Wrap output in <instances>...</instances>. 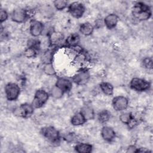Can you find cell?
Instances as JSON below:
<instances>
[{"label": "cell", "mask_w": 153, "mask_h": 153, "mask_svg": "<svg viewBox=\"0 0 153 153\" xmlns=\"http://www.w3.org/2000/svg\"><path fill=\"white\" fill-rule=\"evenodd\" d=\"M20 91L19 85L14 82H9L4 87L5 95L9 101L16 100L20 94Z\"/></svg>", "instance_id": "277c9868"}, {"label": "cell", "mask_w": 153, "mask_h": 153, "mask_svg": "<svg viewBox=\"0 0 153 153\" xmlns=\"http://www.w3.org/2000/svg\"><path fill=\"white\" fill-rule=\"evenodd\" d=\"M8 18V14L7 11L4 9H1L0 11V22L2 24L3 22H5Z\"/></svg>", "instance_id": "4dcf8cb0"}, {"label": "cell", "mask_w": 153, "mask_h": 153, "mask_svg": "<svg viewBox=\"0 0 153 153\" xmlns=\"http://www.w3.org/2000/svg\"><path fill=\"white\" fill-rule=\"evenodd\" d=\"M34 109L35 108L32 103H25L21 104L19 106L14 109V114L22 118H27L30 117L33 114Z\"/></svg>", "instance_id": "52a82bcc"}, {"label": "cell", "mask_w": 153, "mask_h": 153, "mask_svg": "<svg viewBox=\"0 0 153 153\" xmlns=\"http://www.w3.org/2000/svg\"><path fill=\"white\" fill-rule=\"evenodd\" d=\"M64 40V35L60 32L53 31L48 35V41L50 44L53 45H57L61 44Z\"/></svg>", "instance_id": "2e32d148"}, {"label": "cell", "mask_w": 153, "mask_h": 153, "mask_svg": "<svg viewBox=\"0 0 153 153\" xmlns=\"http://www.w3.org/2000/svg\"><path fill=\"white\" fill-rule=\"evenodd\" d=\"M80 36L77 33L70 34L65 39V44L68 48H72L79 45Z\"/></svg>", "instance_id": "e0dca14e"}, {"label": "cell", "mask_w": 153, "mask_h": 153, "mask_svg": "<svg viewBox=\"0 0 153 153\" xmlns=\"http://www.w3.org/2000/svg\"><path fill=\"white\" fill-rule=\"evenodd\" d=\"M43 71L46 75L49 76H54L56 74V71L54 68L53 63L44 65L43 68Z\"/></svg>", "instance_id": "83f0119b"}, {"label": "cell", "mask_w": 153, "mask_h": 153, "mask_svg": "<svg viewBox=\"0 0 153 153\" xmlns=\"http://www.w3.org/2000/svg\"><path fill=\"white\" fill-rule=\"evenodd\" d=\"M100 90L106 96H112L114 93V87L108 82L103 81L99 85Z\"/></svg>", "instance_id": "603a6c76"}, {"label": "cell", "mask_w": 153, "mask_h": 153, "mask_svg": "<svg viewBox=\"0 0 153 153\" xmlns=\"http://www.w3.org/2000/svg\"><path fill=\"white\" fill-rule=\"evenodd\" d=\"M100 135L102 139L106 142H112L116 136L115 130L109 126H103L100 131Z\"/></svg>", "instance_id": "4fadbf2b"}, {"label": "cell", "mask_w": 153, "mask_h": 153, "mask_svg": "<svg viewBox=\"0 0 153 153\" xmlns=\"http://www.w3.org/2000/svg\"><path fill=\"white\" fill-rule=\"evenodd\" d=\"M28 17L29 14L27 10L22 8L14 9L11 13V20L17 23H24Z\"/></svg>", "instance_id": "30bf717a"}, {"label": "cell", "mask_w": 153, "mask_h": 153, "mask_svg": "<svg viewBox=\"0 0 153 153\" xmlns=\"http://www.w3.org/2000/svg\"><path fill=\"white\" fill-rule=\"evenodd\" d=\"M112 106L116 111H124L128 106V100L123 96H115L112 100Z\"/></svg>", "instance_id": "9c48e42d"}, {"label": "cell", "mask_w": 153, "mask_h": 153, "mask_svg": "<svg viewBox=\"0 0 153 153\" xmlns=\"http://www.w3.org/2000/svg\"><path fill=\"white\" fill-rule=\"evenodd\" d=\"M87 61V57L86 54L83 52H80L74 56V62L75 64L79 65H82Z\"/></svg>", "instance_id": "d4e9b609"}, {"label": "cell", "mask_w": 153, "mask_h": 153, "mask_svg": "<svg viewBox=\"0 0 153 153\" xmlns=\"http://www.w3.org/2000/svg\"><path fill=\"white\" fill-rule=\"evenodd\" d=\"M64 92L59 87L54 85L50 90V95L54 99H59L62 97L64 94Z\"/></svg>", "instance_id": "484cf974"}, {"label": "cell", "mask_w": 153, "mask_h": 153, "mask_svg": "<svg viewBox=\"0 0 153 153\" xmlns=\"http://www.w3.org/2000/svg\"><path fill=\"white\" fill-rule=\"evenodd\" d=\"M42 136L52 143H58L60 140V134L57 129L51 126H45L41 129Z\"/></svg>", "instance_id": "7a4b0ae2"}, {"label": "cell", "mask_w": 153, "mask_h": 153, "mask_svg": "<svg viewBox=\"0 0 153 153\" xmlns=\"http://www.w3.org/2000/svg\"><path fill=\"white\" fill-rule=\"evenodd\" d=\"M80 112L83 115L87 121L91 120L94 118L95 113L93 108L89 105H84L81 109Z\"/></svg>", "instance_id": "44dd1931"}, {"label": "cell", "mask_w": 153, "mask_h": 153, "mask_svg": "<svg viewBox=\"0 0 153 153\" xmlns=\"http://www.w3.org/2000/svg\"><path fill=\"white\" fill-rule=\"evenodd\" d=\"M120 120L124 124L127 125L130 128L133 127L137 124V121L130 112L122 113L119 117Z\"/></svg>", "instance_id": "5bb4252c"}, {"label": "cell", "mask_w": 153, "mask_h": 153, "mask_svg": "<svg viewBox=\"0 0 153 153\" xmlns=\"http://www.w3.org/2000/svg\"><path fill=\"white\" fill-rule=\"evenodd\" d=\"M54 57V51L52 50H47L45 51L41 56V60L44 65L53 63Z\"/></svg>", "instance_id": "7402d4cb"}, {"label": "cell", "mask_w": 153, "mask_h": 153, "mask_svg": "<svg viewBox=\"0 0 153 153\" xmlns=\"http://www.w3.org/2000/svg\"><path fill=\"white\" fill-rule=\"evenodd\" d=\"M86 121L87 120L81 112H78L75 114L71 118V123L74 126H82Z\"/></svg>", "instance_id": "ffe728a7"}, {"label": "cell", "mask_w": 153, "mask_h": 153, "mask_svg": "<svg viewBox=\"0 0 153 153\" xmlns=\"http://www.w3.org/2000/svg\"><path fill=\"white\" fill-rule=\"evenodd\" d=\"M38 51L39 50L34 48L27 47L24 51V55L27 58H33L37 55V53Z\"/></svg>", "instance_id": "f1b7e54d"}, {"label": "cell", "mask_w": 153, "mask_h": 153, "mask_svg": "<svg viewBox=\"0 0 153 153\" xmlns=\"http://www.w3.org/2000/svg\"><path fill=\"white\" fill-rule=\"evenodd\" d=\"M111 118V112L106 109L102 110L97 114V120L100 123H107Z\"/></svg>", "instance_id": "cb8c5ba5"}, {"label": "cell", "mask_w": 153, "mask_h": 153, "mask_svg": "<svg viewBox=\"0 0 153 153\" xmlns=\"http://www.w3.org/2000/svg\"><path fill=\"white\" fill-rule=\"evenodd\" d=\"M131 14L136 20L145 21L151 18L152 10L150 6L145 2H137L132 7Z\"/></svg>", "instance_id": "6da1fadb"}, {"label": "cell", "mask_w": 153, "mask_h": 153, "mask_svg": "<svg viewBox=\"0 0 153 153\" xmlns=\"http://www.w3.org/2000/svg\"><path fill=\"white\" fill-rule=\"evenodd\" d=\"M74 149L79 153H90L93 151V146L88 143L80 142L75 145Z\"/></svg>", "instance_id": "d6986e66"}, {"label": "cell", "mask_w": 153, "mask_h": 153, "mask_svg": "<svg viewBox=\"0 0 153 153\" xmlns=\"http://www.w3.org/2000/svg\"><path fill=\"white\" fill-rule=\"evenodd\" d=\"M44 25L38 20H33L30 23L29 32L30 35L35 38L39 36L44 32Z\"/></svg>", "instance_id": "8fae6325"}, {"label": "cell", "mask_w": 153, "mask_h": 153, "mask_svg": "<svg viewBox=\"0 0 153 153\" xmlns=\"http://www.w3.org/2000/svg\"><path fill=\"white\" fill-rule=\"evenodd\" d=\"M119 21L118 16L114 14L111 13L108 14L103 19L104 25L109 29H112L116 27Z\"/></svg>", "instance_id": "9a60e30c"}, {"label": "cell", "mask_w": 153, "mask_h": 153, "mask_svg": "<svg viewBox=\"0 0 153 153\" xmlns=\"http://www.w3.org/2000/svg\"><path fill=\"white\" fill-rule=\"evenodd\" d=\"M64 140L68 142H72L76 139V135L73 133H69L64 136Z\"/></svg>", "instance_id": "1f68e13d"}, {"label": "cell", "mask_w": 153, "mask_h": 153, "mask_svg": "<svg viewBox=\"0 0 153 153\" xmlns=\"http://www.w3.org/2000/svg\"><path fill=\"white\" fill-rule=\"evenodd\" d=\"M55 85L60 88L65 93L70 91L72 88V81L64 76H59L57 78Z\"/></svg>", "instance_id": "7c38bea8"}, {"label": "cell", "mask_w": 153, "mask_h": 153, "mask_svg": "<svg viewBox=\"0 0 153 153\" xmlns=\"http://www.w3.org/2000/svg\"><path fill=\"white\" fill-rule=\"evenodd\" d=\"M151 83L148 81L138 77L132 78L130 82V88L137 92L148 91L151 88Z\"/></svg>", "instance_id": "3957f363"}, {"label": "cell", "mask_w": 153, "mask_h": 153, "mask_svg": "<svg viewBox=\"0 0 153 153\" xmlns=\"http://www.w3.org/2000/svg\"><path fill=\"white\" fill-rule=\"evenodd\" d=\"M68 11L73 17L79 19L83 16L85 11V7L82 2L75 1L68 5Z\"/></svg>", "instance_id": "8992f818"}, {"label": "cell", "mask_w": 153, "mask_h": 153, "mask_svg": "<svg viewBox=\"0 0 153 153\" xmlns=\"http://www.w3.org/2000/svg\"><path fill=\"white\" fill-rule=\"evenodd\" d=\"M142 65L143 66L148 69V70H151L153 68V64H152V59L151 57H145L143 60H142Z\"/></svg>", "instance_id": "f546056e"}, {"label": "cell", "mask_w": 153, "mask_h": 153, "mask_svg": "<svg viewBox=\"0 0 153 153\" xmlns=\"http://www.w3.org/2000/svg\"><path fill=\"white\" fill-rule=\"evenodd\" d=\"M68 2L64 0H56L53 1V5L54 8L58 11H62L64 9L68 8Z\"/></svg>", "instance_id": "4316f807"}, {"label": "cell", "mask_w": 153, "mask_h": 153, "mask_svg": "<svg viewBox=\"0 0 153 153\" xmlns=\"http://www.w3.org/2000/svg\"><path fill=\"white\" fill-rule=\"evenodd\" d=\"M90 77V75L87 69L82 68L72 76L71 80L72 82L78 85H82L88 81Z\"/></svg>", "instance_id": "ba28073f"}, {"label": "cell", "mask_w": 153, "mask_h": 153, "mask_svg": "<svg viewBox=\"0 0 153 153\" xmlns=\"http://www.w3.org/2000/svg\"><path fill=\"white\" fill-rule=\"evenodd\" d=\"M94 27L90 22H84L81 23L79 27V32L84 36H90L91 35L94 31Z\"/></svg>", "instance_id": "ac0fdd59"}, {"label": "cell", "mask_w": 153, "mask_h": 153, "mask_svg": "<svg viewBox=\"0 0 153 153\" xmlns=\"http://www.w3.org/2000/svg\"><path fill=\"white\" fill-rule=\"evenodd\" d=\"M48 93L44 89H38L35 93L32 102L34 108H40L42 107L49 99Z\"/></svg>", "instance_id": "5b68a950"}]
</instances>
